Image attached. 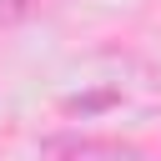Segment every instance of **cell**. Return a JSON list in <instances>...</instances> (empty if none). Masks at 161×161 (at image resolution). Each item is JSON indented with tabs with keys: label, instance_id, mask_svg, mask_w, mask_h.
<instances>
[{
	"label": "cell",
	"instance_id": "cell-1",
	"mask_svg": "<svg viewBox=\"0 0 161 161\" xmlns=\"http://www.w3.org/2000/svg\"><path fill=\"white\" fill-rule=\"evenodd\" d=\"M40 161H146V151L111 131H55L35 151Z\"/></svg>",
	"mask_w": 161,
	"mask_h": 161
},
{
	"label": "cell",
	"instance_id": "cell-2",
	"mask_svg": "<svg viewBox=\"0 0 161 161\" xmlns=\"http://www.w3.org/2000/svg\"><path fill=\"white\" fill-rule=\"evenodd\" d=\"M70 0H0V30H15V25H30V20H45L55 10H65Z\"/></svg>",
	"mask_w": 161,
	"mask_h": 161
},
{
	"label": "cell",
	"instance_id": "cell-3",
	"mask_svg": "<svg viewBox=\"0 0 161 161\" xmlns=\"http://www.w3.org/2000/svg\"><path fill=\"white\" fill-rule=\"evenodd\" d=\"M156 161H161V156H156Z\"/></svg>",
	"mask_w": 161,
	"mask_h": 161
}]
</instances>
